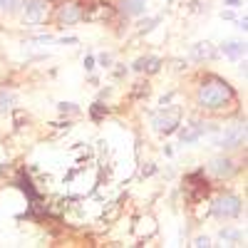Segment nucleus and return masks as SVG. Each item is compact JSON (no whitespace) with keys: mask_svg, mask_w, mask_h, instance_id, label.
Returning <instances> with one entry per match:
<instances>
[{"mask_svg":"<svg viewBox=\"0 0 248 248\" xmlns=\"http://www.w3.org/2000/svg\"><path fill=\"white\" fill-rule=\"evenodd\" d=\"M214 144H216L218 149H238L241 144H246V124L241 122V124H233V127L223 129L214 139Z\"/></svg>","mask_w":248,"mask_h":248,"instance_id":"obj_4","label":"nucleus"},{"mask_svg":"<svg viewBox=\"0 0 248 248\" xmlns=\"http://www.w3.org/2000/svg\"><path fill=\"white\" fill-rule=\"evenodd\" d=\"M223 55L226 57H231V60H241L243 52H246V43H241V40H229V43H223L221 45Z\"/></svg>","mask_w":248,"mask_h":248,"instance_id":"obj_12","label":"nucleus"},{"mask_svg":"<svg viewBox=\"0 0 248 248\" xmlns=\"http://www.w3.org/2000/svg\"><path fill=\"white\" fill-rule=\"evenodd\" d=\"M238 28H241V30L246 32V28H248V20H246V15H243V17L238 20Z\"/></svg>","mask_w":248,"mask_h":248,"instance_id":"obj_19","label":"nucleus"},{"mask_svg":"<svg viewBox=\"0 0 248 248\" xmlns=\"http://www.w3.org/2000/svg\"><path fill=\"white\" fill-rule=\"evenodd\" d=\"M144 3H147V0H122V13L124 15H141L144 13V8H147V5H144Z\"/></svg>","mask_w":248,"mask_h":248,"instance_id":"obj_13","label":"nucleus"},{"mask_svg":"<svg viewBox=\"0 0 248 248\" xmlns=\"http://www.w3.org/2000/svg\"><path fill=\"white\" fill-rule=\"evenodd\" d=\"M238 171V164L231 156H214L209 161V174L216 179H231Z\"/></svg>","mask_w":248,"mask_h":248,"instance_id":"obj_7","label":"nucleus"},{"mask_svg":"<svg viewBox=\"0 0 248 248\" xmlns=\"http://www.w3.org/2000/svg\"><path fill=\"white\" fill-rule=\"evenodd\" d=\"M147 92H149V85H147V82H139L137 90H134V97H141V94H147Z\"/></svg>","mask_w":248,"mask_h":248,"instance_id":"obj_17","label":"nucleus"},{"mask_svg":"<svg viewBox=\"0 0 248 248\" xmlns=\"http://www.w3.org/2000/svg\"><path fill=\"white\" fill-rule=\"evenodd\" d=\"M134 70H137V72H149V75H154V72L161 70V60H159V57H139V60L134 62Z\"/></svg>","mask_w":248,"mask_h":248,"instance_id":"obj_11","label":"nucleus"},{"mask_svg":"<svg viewBox=\"0 0 248 248\" xmlns=\"http://www.w3.org/2000/svg\"><path fill=\"white\" fill-rule=\"evenodd\" d=\"M181 124V109L179 107H171V109H167V107H161L154 117H152V127H154V132H159V134H171V132H176V127Z\"/></svg>","mask_w":248,"mask_h":248,"instance_id":"obj_3","label":"nucleus"},{"mask_svg":"<svg viewBox=\"0 0 248 248\" xmlns=\"http://www.w3.org/2000/svg\"><path fill=\"white\" fill-rule=\"evenodd\" d=\"M226 3H229L231 8H238V5H241V0H226Z\"/></svg>","mask_w":248,"mask_h":248,"instance_id":"obj_22","label":"nucleus"},{"mask_svg":"<svg viewBox=\"0 0 248 248\" xmlns=\"http://www.w3.org/2000/svg\"><path fill=\"white\" fill-rule=\"evenodd\" d=\"M191 246H196V248H209V246H214V243H211L209 238H206V236H199V238H196Z\"/></svg>","mask_w":248,"mask_h":248,"instance_id":"obj_16","label":"nucleus"},{"mask_svg":"<svg viewBox=\"0 0 248 248\" xmlns=\"http://www.w3.org/2000/svg\"><path fill=\"white\" fill-rule=\"evenodd\" d=\"M45 17H47V0H28L23 10V23L35 28L40 23H45Z\"/></svg>","mask_w":248,"mask_h":248,"instance_id":"obj_6","label":"nucleus"},{"mask_svg":"<svg viewBox=\"0 0 248 248\" xmlns=\"http://www.w3.org/2000/svg\"><path fill=\"white\" fill-rule=\"evenodd\" d=\"M221 238H223V241H241L243 233H241V231H231V229H223V231H221Z\"/></svg>","mask_w":248,"mask_h":248,"instance_id":"obj_15","label":"nucleus"},{"mask_svg":"<svg viewBox=\"0 0 248 248\" xmlns=\"http://www.w3.org/2000/svg\"><path fill=\"white\" fill-rule=\"evenodd\" d=\"M60 109H62V112H77V107H72L70 102H67V105H60Z\"/></svg>","mask_w":248,"mask_h":248,"instance_id":"obj_18","label":"nucleus"},{"mask_svg":"<svg viewBox=\"0 0 248 248\" xmlns=\"http://www.w3.org/2000/svg\"><path fill=\"white\" fill-rule=\"evenodd\" d=\"M189 55H191V60L194 62H211V60H216L218 57V50L211 45V43H196V45H191V50H189Z\"/></svg>","mask_w":248,"mask_h":248,"instance_id":"obj_9","label":"nucleus"},{"mask_svg":"<svg viewBox=\"0 0 248 248\" xmlns=\"http://www.w3.org/2000/svg\"><path fill=\"white\" fill-rule=\"evenodd\" d=\"M243 209V203L236 194H221L214 203H211V214L221 221H229V218H236Z\"/></svg>","mask_w":248,"mask_h":248,"instance_id":"obj_2","label":"nucleus"},{"mask_svg":"<svg viewBox=\"0 0 248 248\" xmlns=\"http://www.w3.org/2000/svg\"><path fill=\"white\" fill-rule=\"evenodd\" d=\"M206 124H201V122H191V124H184V129H181V134H179V139H181V144H194V141H199L203 134H206Z\"/></svg>","mask_w":248,"mask_h":248,"instance_id":"obj_10","label":"nucleus"},{"mask_svg":"<svg viewBox=\"0 0 248 248\" xmlns=\"http://www.w3.org/2000/svg\"><path fill=\"white\" fill-rule=\"evenodd\" d=\"M85 17V10H82L77 3H62L55 13V23L60 28H70V25H77L79 20Z\"/></svg>","mask_w":248,"mask_h":248,"instance_id":"obj_5","label":"nucleus"},{"mask_svg":"<svg viewBox=\"0 0 248 248\" xmlns=\"http://www.w3.org/2000/svg\"><path fill=\"white\" fill-rule=\"evenodd\" d=\"M201 176H203V171H194L184 181V191H186V196H189L191 201H199V199H203L206 194H209V186H206V181Z\"/></svg>","mask_w":248,"mask_h":248,"instance_id":"obj_8","label":"nucleus"},{"mask_svg":"<svg viewBox=\"0 0 248 248\" xmlns=\"http://www.w3.org/2000/svg\"><path fill=\"white\" fill-rule=\"evenodd\" d=\"M92 67H94V57H87L85 60V70H92Z\"/></svg>","mask_w":248,"mask_h":248,"instance_id":"obj_20","label":"nucleus"},{"mask_svg":"<svg viewBox=\"0 0 248 248\" xmlns=\"http://www.w3.org/2000/svg\"><path fill=\"white\" fill-rule=\"evenodd\" d=\"M196 105L206 112H223L226 107L236 105V90L226 79L209 75L196 92Z\"/></svg>","mask_w":248,"mask_h":248,"instance_id":"obj_1","label":"nucleus"},{"mask_svg":"<svg viewBox=\"0 0 248 248\" xmlns=\"http://www.w3.org/2000/svg\"><path fill=\"white\" fill-rule=\"evenodd\" d=\"M109 60H112V57H109V55H99V62H102V65H105V67H107V65H109Z\"/></svg>","mask_w":248,"mask_h":248,"instance_id":"obj_21","label":"nucleus"},{"mask_svg":"<svg viewBox=\"0 0 248 248\" xmlns=\"http://www.w3.org/2000/svg\"><path fill=\"white\" fill-rule=\"evenodd\" d=\"M20 5H23V0H0V10L5 13H15L20 10Z\"/></svg>","mask_w":248,"mask_h":248,"instance_id":"obj_14","label":"nucleus"}]
</instances>
